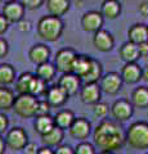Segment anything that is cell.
I'll return each instance as SVG.
<instances>
[{"label": "cell", "instance_id": "6da1fadb", "mask_svg": "<svg viewBox=\"0 0 148 154\" xmlns=\"http://www.w3.org/2000/svg\"><path fill=\"white\" fill-rule=\"evenodd\" d=\"M94 146L101 152L120 150L125 145V131L111 119H102L93 132Z\"/></svg>", "mask_w": 148, "mask_h": 154}, {"label": "cell", "instance_id": "7a4b0ae2", "mask_svg": "<svg viewBox=\"0 0 148 154\" xmlns=\"http://www.w3.org/2000/svg\"><path fill=\"white\" fill-rule=\"evenodd\" d=\"M37 35L48 42H54L63 33V22L61 18L53 16H43L36 26Z\"/></svg>", "mask_w": 148, "mask_h": 154}, {"label": "cell", "instance_id": "3957f363", "mask_svg": "<svg viewBox=\"0 0 148 154\" xmlns=\"http://www.w3.org/2000/svg\"><path fill=\"white\" fill-rule=\"evenodd\" d=\"M125 144L135 150L148 149V122H133L125 131Z\"/></svg>", "mask_w": 148, "mask_h": 154}, {"label": "cell", "instance_id": "277c9868", "mask_svg": "<svg viewBox=\"0 0 148 154\" xmlns=\"http://www.w3.org/2000/svg\"><path fill=\"white\" fill-rule=\"evenodd\" d=\"M39 98L31 94H21L17 95L13 103V110L21 118H34L36 117Z\"/></svg>", "mask_w": 148, "mask_h": 154}, {"label": "cell", "instance_id": "5b68a950", "mask_svg": "<svg viewBox=\"0 0 148 154\" xmlns=\"http://www.w3.org/2000/svg\"><path fill=\"white\" fill-rule=\"evenodd\" d=\"M4 141H5V146L8 149H11L13 152H20V150H23V148L27 145L28 135L25 128L13 127L7 131Z\"/></svg>", "mask_w": 148, "mask_h": 154}, {"label": "cell", "instance_id": "8992f818", "mask_svg": "<svg viewBox=\"0 0 148 154\" xmlns=\"http://www.w3.org/2000/svg\"><path fill=\"white\" fill-rule=\"evenodd\" d=\"M76 57H77L76 51L74 49H71V48H65V49L58 50L55 54V58H54L55 71L61 72L62 75L72 73Z\"/></svg>", "mask_w": 148, "mask_h": 154}, {"label": "cell", "instance_id": "52a82bcc", "mask_svg": "<svg viewBox=\"0 0 148 154\" xmlns=\"http://www.w3.org/2000/svg\"><path fill=\"white\" fill-rule=\"evenodd\" d=\"M122 79L117 72H108L99 80V88L102 93L108 95H116L122 88Z\"/></svg>", "mask_w": 148, "mask_h": 154}, {"label": "cell", "instance_id": "ba28073f", "mask_svg": "<svg viewBox=\"0 0 148 154\" xmlns=\"http://www.w3.org/2000/svg\"><path fill=\"white\" fill-rule=\"evenodd\" d=\"M109 112L115 118V121L126 122L131 118L133 113H134V108L128 99H118L109 107Z\"/></svg>", "mask_w": 148, "mask_h": 154}, {"label": "cell", "instance_id": "9c48e42d", "mask_svg": "<svg viewBox=\"0 0 148 154\" xmlns=\"http://www.w3.org/2000/svg\"><path fill=\"white\" fill-rule=\"evenodd\" d=\"M104 18L101 14V12L97 11H90L87 12L81 17V26H83V30L87 32H97L99 30H102Z\"/></svg>", "mask_w": 148, "mask_h": 154}, {"label": "cell", "instance_id": "30bf717a", "mask_svg": "<svg viewBox=\"0 0 148 154\" xmlns=\"http://www.w3.org/2000/svg\"><path fill=\"white\" fill-rule=\"evenodd\" d=\"M90 131H92V125H90V122L87 118L83 117L75 118V121L68 128L71 137L80 141H85V139H88V136L90 135Z\"/></svg>", "mask_w": 148, "mask_h": 154}, {"label": "cell", "instance_id": "8fae6325", "mask_svg": "<svg viewBox=\"0 0 148 154\" xmlns=\"http://www.w3.org/2000/svg\"><path fill=\"white\" fill-rule=\"evenodd\" d=\"M102 91L98 84H84L80 89V99L84 104L94 105L101 102Z\"/></svg>", "mask_w": 148, "mask_h": 154}, {"label": "cell", "instance_id": "7c38bea8", "mask_svg": "<svg viewBox=\"0 0 148 154\" xmlns=\"http://www.w3.org/2000/svg\"><path fill=\"white\" fill-rule=\"evenodd\" d=\"M58 86L68 96H74L81 89V80L74 73H65L59 77Z\"/></svg>", "mask_w": 148, "mask_h": 154}, {"label": "cell", "instance_id": "4fadbf2b", "mask_svg": "<svg viewBox=\"0 0 148 154\" xmlns=\"http://www.w3.org/2000/svg\"><path fill=\"white\" fill-rule=\"evenodd\" d=\"M2 14L8 21V23H18L25 17V8L16 0V2L4 4Z\"/></svg>", "mask_w": 148, "mask_h": 154}, {"label": "cell", "instance_id": "5bb4252c", "mask_svg": "<svg viewBox=\"0 0 148 154\" xmlns=\"http://www.w3.org/2000/svg\"><path fill=\"white\" fill-rule=\"evenodd\" d=\"M93 44L94 48L102 53L111 51L115 46V38L113 36L106 30H99L94 33L93 37Z\"/></svg>", "mask_w": 148, "mask_h": 154}, {"label": "cell", "instance_id": "9a60e30c", "mask_svg": "<svg viewBox=\"0 0 148 154\" xmlns=\"http://www.w3.org/2000/svg\"><path fill=\"white\" fill-rule=\"evenodd\" d=\"M44 98L52 108H59L62 105H65V103L68 100L70 96L66 94L58 85H55V86L48 88V91H46Z\"/></svg>", "mask_w": 148, "mask_h": 154}, {"label": "cell", "instance_id": "2e32d148", "mask_svg": "<svg viewBox=\"0 0 148 154\" xmlns=\"http://www.w3.org/2000/svg\"><path fill=\"white\" fill-rule=\"evenodd\" d=\"M120 76L122 79V82H126L129 85L138 84L142 80V68L137 63H125Z\"/></svg>", "mask_w": 148, "mask_h": 154}, {"label": "cell", "instance_id": "e0dca14e", "mask_svg": "<svg viewBox=\"0 0 148 154\" xmlns=\"http://www.w3.org/2000/svg\"><path fill=\"white\" fill-rule=\"evenodd\" d=\"M128 38L134 45L148 42V26L143 23H135L128 30Z\"/></svg>", "mask_w": 148, "mask_h": 154}, {"label": "cell", "instance_id": "ac0fdd59", "mask_svg": "<svg viewBox=\"0 0 148 154\" xmlns=\"http://www.w3.org/2000/svg\"><path fill=\"white\" fill-rule=\"evenodd\" d=\"M49 57H50V49L45 44H35L28 51V58L36 66L49 62Z\"/></svg>", "mask_w": 148, "mask_h": 154}, {"label": "cell", "instance_id": "d6986e66", "mask_svg": "<svg viewBox=\"0 0 148 154\" xmlns=\"http://www.w3.org/2000/svg\"><path fill=\"white\" fill-rule=\"evenodd\" d=\"M71 5L70 0H46L45 8L49 16H53L57 18H61L68 12Z\"/></svg>", "mask_w": 148, "mask_h": 154}, {"label": "cell", "instance_id": "ffe728a7", "mask_svg": "<svg viewBox=\"0 0 148 154\" xmlns=\"http://www.w3.org/2000/svg\"><path fill=\"white\" fill-rule=\"evenodd\" d=\"M63 139H65V131L55 126L52 128L50 131L41 135V141L44 144V146L52 148V149L59 146L62 141H63Z\"/></svg>", "mask_w": 148, "mask_h": 154}, {"label": "cell", "instance_id": "44dd1931", "mask_svg": "<svg viewBox=\"0 0 148 154\" xmlns=\"http://www.w3.org/2000/svg\"><path fill=\"white\" fill-rule=\"evenodd\" d=\"M130 103L133 108L146 109L148 108V88L147 86H139L133 90Z\"/></svg>", "mask_w": 148, "mask_h": 154}, {"label": "cell", "instance_id": "7402d4cb", "mask_svg": "<svg viewBox=\"0 0 148 154\" xmlns=\"http://www.w3.org/2000/svg\"><path fill=\"white\" fill-rule=\"evenodd\" d=\"M118 54H120L121 59L125 63H137V60L140 58L139 51H138V46L130 41L121 45V48L118 49Z\"/></svg>", "mask_w": 148, "mask_h": 154}, {"label": "cell", "instance_id": "603a6c76", "mask_svg": "<svg viewBox=\"0 0 148 154\" xmlns=\"http://www.w3.org/2000/svg\"><path fill=\"white\" fill-rule=\"evenodd\" d=\"M121 13V3L118 0H104L101 5V14L103 18L116 19Z\"/></svg>", "mask_w": 148, "mask_h": 154}, {"label": "cell", "instance_id": "cb8c5ba5", "mask_svg": "<svg viewBox=\"0 0 148 154\" xmlns=\"http://www.w3.org/2000/svg\"><path fill=\"white\" fill-rule=\"evenodd\" d=\"M92 59L88 55H77L75 59V64H74V69H72V73L76 75L80 80H83L87 73L89 72L90 67H92Z\"/></svg>", "mask_w": 148, "mask_h": 154}, {"label": "cell", "instance_id": "d4e9b609", "mask_svg": "<svg viewBox=\"0 0 148 154\" xmlns=\"http://www.w3.org/2000/svg\"><path fill=\"white\" fill-rule=\"evenodd\" d=\"M75 114L72 110L70 109H62L59 110L58 113H57L53 119H54V126L58 127L61 130H68L71 127V125H72V122L75 121Z\"/></svg>", "mask_w": 148, "mask_h": 154}, {"label": "cell", "instance_id": "484cf974", "mask_svg": "<svg viewBox=\"0 0 148 154\" xmlns=\"http://www.w3.org/2000/svg\"><path fill=\"white\" fill-rule=\"evenodd\" d=\"M14 99H16V95L12 89L7 86H0V113L12 110Z\"/></svg>", "mask_w": 148, "mask_h": 154}, {"label": "cell", "instance_id": "4316f807", "mask_svg": "<svg viewBox=\"0 0 148 154\" xmlns=\"http://www.w3.org/2000/svg\"><path fill=\"white\" fill-rule=\"evenodd\" d=\"M55 67L53 63H50V62H45V63L43 64H39L36 66V71H35V76L37 79H40L41 81H44V82H50V81H53L54 76H55Z\"/></svg>", "mask_w": 148, "mask_h": 154}, {"label": "cell", "instance_id": "83f0119b", "mask_svg": "<svg viewBox=\"0 0 148 154\" xmlns=\"http://www.w3.org/2000/svg\"><path fill=\"white\" fill-rule=\"evenodd\" d=\"M16 69L9 63H2L0 64V86H11L16 82Z\"/></svg>", "mask_w": 148, "mask_h": 154}, {"label": "cell", "instance_id": "f1b7e54d", "mask_svg": "<svg viewBox=\"0 0 148 154\" xmlns=\"http://www.w3.org/2000/svg\"><path fill=\"white\" fill-rule=\"evenodd\" d=\"M34 127H35V131L41 136V135L46 134L48 131H50V130L54 127V119L50 114L36 116L35 122H34Z\"/></svg>", "mask_w": 148, "mask_h": 154}, {"label": "cell", "instance_id": "f546056e", "mask_svg": "<svg viewBox=\"0 0 148 154\" xmlns=\"http://www.w3.org/2000/svg\"><path fill=\"white\" fill-rule=\"evenodd\" d=\"M102 76H103V67L101 62H98L97 59H92V67H90L87 76L83 79V81L84 84H98V81L101 80Z\"/></svg>", "mask_w": 148, "mask_h": 154}, {"label": "cell", "instance_id": "4dcf8cb0", "mask_svg": "<svg viewBox=\"0 0 148 154\" xmlns=\"http://www.w3.org/2000/svg\"><path fill=\"white\" fill-rule=\"evenodd\" d=\"M35 75L30 73V72H23V73L16 79V90L18 95L21 94H30V89H31V84L34 80Z\"/></svg>", "mask_w": 148, "mask_h": 154}, {"label": "cell", "instance_id": "1f68e13d", "mask_svg": "<svg viewBox=\"0 0 148 154\" xmlns=\"http://www.w3.org/2000/svg\"><path fill=\"white\" fill-rule=\"evenodd\" d=\"M46 91H48V84L35 76L34 80H32V84H31L30 94L36 96V98H39V96H45Z\"/></svg>", "mask_w": 148, "mask_h": 154}, {"label": "cell", "instance_id": "d6a6232c", "mask_svg": "<svg viewBox=\"0 0 148 154\" xmlns=\"http://www.w3.org/2000/svg\"><path fill=\"white\" fill-rule=\"evenodd\" d=\"M74 153L75 154H97L95 153L94 144L89 141H80L74 149Z\"/></svg>", "mask_w": 148, "mask_h": 154}, {"label": "cell", "instance_id": "836d02e7", "mask_svg": "<svg viewBox=\"0 0 148 154\" xmlns=\"http://www.w3.org/2000/svg\"><path fill=\"white\" fill-rule=\"evenodd\" d=\"M108 113H109V107H108L107 103L98 102L97 104L93 105V114L97 118H102V119L106 118Z\"/></svg>", "mask_w": 148, "mask_h": 154}, {"label": "cell", "instance_id": "e575fe53", "mask_svg": "<svg viewBox=\"0 0 148 154\" xmlns=\"http://www.w3.org/2000/svg\"><path fill=\"white\" fill-rule=\"evenodd\" d=\"M21 5L28 11H35V9H39L43 4L45 3V0H17Z\"/></svg>", "mask_w": 148, "mask_h": 154}, {"label": "cell", "instance_id": "d590c367", "mask_svg": "<svg viewBox=\"0 0 148 154\" xmlns=\"http://www.w3.org/2000/svg\"><path fill=\"white\" fill-rule=\"evenodd\" d=\"M52 107L48 102L44 99V100H39V105H37V112H36V116H45V114H49Z\"/></svg>", "mask_w": 148, "mask_h": 154}, {"label": "cell", "instance_id": "8d00e7d4", "mask_svg": "<svg viewBox=\"0 0 148 154\" xmlns=\"http://www.w3.org/2000/svg\"><path fill=\"white\" fill-rule=\"evenodd\" d=\"M9 127V119H8V117L4 113H0V135H3L4 134H7V131H8V128Z\"/></svg>", "mask_w": 148, "mask_h": 154}, {"label": "cell", "instance_id": "74e56055", "mask_svg": "<svg viewBox=\"0 0 148 154\" xmlns=\"http://www.w3.org/2000/svg\"><path fill=\"white\" fill-rule=\"evenodd\" d=\"M8 51H9V44L5 38L0 37V59L5 58L8 55Z\"/></svg>", "mask_w": 148, "mask_h": 154}, {"label": "cell", "instance_id": "f35d334b", "mask_svg": "<svg viewBox=\"0 0 148 154\" xmlns=\"http://www.w3.org/2000/svg\"><path fill=\"white\" fill-rule=\"evenodd\" d=\"M54 154H75V153H74V149L70 145H63V144H61L59 146L55 148Z\"/></svg>", "mask_w": 148, "mask_h": 154}, {"label": "cell", "instance_id": "ab89813d", "mask_svg": "<svg viewBox=\"0 0 148 154\" xmlns=\"http://www.w3.org/2000/svg\"><path fill=\"white\" fill-rule=\"evenodd\" d=\"M37 149H39V146L36 145L35 143H27V145L23 148V154H36L37 153Z\"/></svg>", "mask_w": 148, "mask_h": 154}, {"label": "cell", "instance_id": "60d3db41", "mask_svg": "<svg viewBox=\"0 0 148 154\" xmlns=\"http://www.w3.org/2000/svg\"><path fill=\"white\" fill-rule=\"evenodd\" d=\"M17 25H18V28H20V31H22V32H27V31L31 30V22H30V21H26L25 18H23L21 22H18Z\"/></svg>", "mask_w": 148, "mask_h": 154}, {"label": "cell", "instance_id": "b9f144b4", "mask_svg": "<svg viewBox=\"0 0 148 154\" xmlns=\"http://www.w3.org/2000/svg\"><path fill=\"white\" fill-rule=\"evenodd\" d=\"M8 27H9V23L5 18H4V16L2 13H0V36L4 35V33L7 32L8 30Z\"/></svg>", "mask_w": 148, "mask_h": 154}, {"label": "cell", "instance_id": "7bdbcfd3", "mask_svg": "<svg viewBox=\"0 0 148 154\" xmlns=\"http://www.w3.org/2000/svg\"><path fill=\"white\" fill-rule=\"evenodd\" d=\"M137 46H138V51H139V57L146 58L148 55V42H144V44H140Z\"/></svg>", "mask_w": 148, "mask_h": 154}, {"label": "cell", "instance_id": "ee69618b", "mask_svg": "<svg viewBox=\"0 0 148 154\" xmlns=\"http://www.w3.org/2000/svg\"><path fill=\"white\" fill-rule=\"evenodd\" d=\"M138 11L143 17H148V2H142L138 7Z\"/></svg>", "mask_w": 148, "mask_h": 154}, {"label": "cell", "instance_id": "f6af8a7d", "mask_svg": "<svg viewBox=\"0 0 148 154\" xmlns=\"http://www.w3.org/2000/svg\"><path fill=\"white\" fill-rule=\"evenodd\" d=\"M36 154H54V150L52 148H48V146H41V148L37 149Z\"/></svg>", "mask_w": 148, "mask_h": 154}, {"label": "cell", "instance_id": "bcb514c9", "mask_svg": "<svg viewBox=\"0 0 148 154\" xmlns=\"http://www.w3.org/2000/svg\"><path fill=\"white\" fill-rule=\"evenodd\" d=\"M5 149H7V146H5V141H4V137L0 135V154H4L5 153Z\"/></svg>", "mask_w": 148, "mask_h": 154}, {"label": "cell", "instance_id": "7dc6e473", "mask_svg": "<svg viewBox=\"0 0 148 154\" xmlns=\"http://www.w3.org/2000/svg\"><path fill=\"white\" fill-rule=\"evenodd\" d=\"M142 80L148 82V64L144 67V69H142Z\"/></svg>", "mask_w": 148, "mask_h": 154}, {"label": "cell", "instance_id": "c3c4849f", "mask_svg": "<svg viewBox=\"0 0 148 154\" xmlns=\"http://www.w3.org/2000/svg\"><path fill=\"white\" fill-rule=\"evenodd\" d=\"M11 2H16V0H0V3H3V4H7V3H11Z\"/></svg>", "mask_w": 148, "mask_h": 154}, {"label": "cell", "instance_id": "681fc988", "mask_svg": "<svg viewBox=\"0 0 148 154\" xmlns=\"http://www.w3.org/2000/svg\"><path fill=\"white\" fill-rule=\"evenodd\" d=\"M99 154H113V153H111V152H101Z\"/></svg>", "mask_w": 148, "mask_h": 154}, {"label": "cell", "instance_id": "f907efd6", "mask_svg": "<svg viewBox=\"0 0 148 154\" xmlns=\"http://www.w3.org/2000/svg\"><path fill=\"white\" fill-rule=\"evenodd\" d=\"M147 154H148V153H147Z\"/></svg>", "mask_w": 148, "mask_h": 154}]
</instances>
